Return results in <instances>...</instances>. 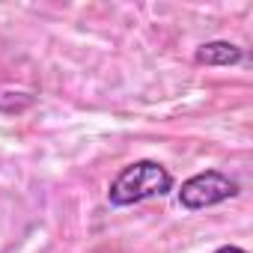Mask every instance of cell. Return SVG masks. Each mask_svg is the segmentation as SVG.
Instances as JSON below:
<instances>
[{
	"mask_svg": "<svg viewBox=\"0 0 253 253\" xmlns=\"http://www.w3.org/2000/svg\"><path fill=\"white\" fill-rule=\"evenodd\" d=\"M194 60L200 66H235L244 60V51L235 45V42H226V39H214V42H206L197 48Z\"/></svg>",
	"mask_w": 253,
	"mask_h": 253,
	"instance_id": "cell-3",
	"label": "cell"
},
{
	"mask_svg": "<svg viewBox=\"0 0 253 253\" xmlns=\"http://www.w3.org/2000/svg\"><path fill=\"white\" fill-rule=\"evenodd\" d=\"M173 191V176L164 164L158 161H134L128 167H122L110 188H107V200L110 206H137L143 200H152V197H167Z\"/></svg>",
	"mask_w": 253,
	"mask_h": 253,
	"instance_id": "cell-1",
	"label": "cell"
},
{
	"mask_svg": "<svg viewBox=\"0 0 253 253\" xmlns=\"http://www.w3.org/2000/svg\"><path fill=\"white\" fill-rule=\"evenodd\" d=\"M238 182L220 170H203L197 176H191L188 182H182L179 188V206H185L188 211H200V209H211L220 206L232 197H238Z\"/></svg>",
	"mask_w": 253,
	"mask_h": 253,
	"instance_id": "cell-2",
	"label": "cell"
},
{
	"mask_svg": "<svg viewBox=\"0 0 253 253\" xmlns=\"http://www.w3.org/2000/svg\"><path fill=\"white\" fill-rule=\"evenodd\" d=\"M214 253H247L244 247H235V244H226V247H217Z\"/></svg>",
	"mask_w": 253,
	"mask_h": 253,
	"instance_id": "cell-4",
	"label": "cell"
}]
</instances>
